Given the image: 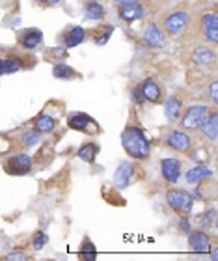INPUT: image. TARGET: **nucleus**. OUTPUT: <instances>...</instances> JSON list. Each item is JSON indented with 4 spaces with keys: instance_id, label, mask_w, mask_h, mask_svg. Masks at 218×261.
<instances>
[{
    "instance_id": "obj_31",
    "label": "nucleus",
    "mask_w": 218,
    "mask_h": 261,
    "mask_svg": "<svg viewBox=\"0 0 218 261\" xmlns=\"http://www.w3.org/2000/svg\"><path fill=\"white\" fill-rule=\"evenodd\" d=\"M179 229H181V231H185V233H188V231H190V220L186 218V215H181V218H179Z\"/></svg>"
},
{
    "instance_id": "obj_15",
    "label": "nucleus",
    "mask_w": 218,
    "mask_h": 261,
    "mask_svg": "<svg viewBox=\"0 0 218 261\" xmlns=\"http://www.w3.org/2000/svg\"><path fill=\"white\" fill-rule=\"evenodd\" d=\"M118 13H120L121 21L134 22V21H138V19H142V17L146 15V10H144L142 4H120Z\"/></svg>"
},
{
    "instance_id": "obj_11",
    "label": "nucleus",
    "mask_w": 218,
    "mask_h": 261,
    "mask_svg": "<svg viewBox=\"0 0 218 261\" xmlns=\"http://www.w3.org/2000/svg\"><path fill=\"white\" fill-rule=\"evenodd\" d=\"M188 246L198 254H207L211 248V239L203 229H194L188 231Z\"/></svg>"
},
{
    "instance_id": "obj_26",
    "label": "nucleus",
    "mask_w": 218,
    "mask_h": 261,
    "mask_svg": "<svg viewBox=\"0 0 218 261\" xmlns=\"http://www.w3.org/2000/svg\"><path fill=\"white\" fill-rule=\"evenodd\" d=\"M112 32H114V27H110V24H106V27L99 28V32L93 36V41H95V45H99V47H103V45L108 43L110 36H112Z\"/></svg>"
},
{
    "instance_id": "obj_9",
    "label": "nucleus",
    "mask_w": 218,
    "mask_h": 261,
    "mask_svg": "<svg viewBox=\"0 0 218 261\" xmlns=\"http://www.w3.org/2000/svg\"><path fill=\"white\" fill-rule=\"evenodd\" d=\"M200 27H202V36H203V38L207 39V41H211L213 45H216L218 43V19H216V13H214V11L203 13Z\"/></svg>"
},
{
    "instance_id": "obj_33",
    "label": "nucleus",
    "mask_w": 218,
    "mask_h": 261,
    "mask_svg": "<svg viewBox=\"0 0 218 261\" xmlns=\"http://www.w3.org/2000/svg\"><path fill=\"white\" fill-rule=\"evenodd\" d=\"M131 97H132V101H134L137 105H140L144 101V99H142V93H140V90H138V88H134V90H132Z\"/></svg>"
},
{
    "instance_id": "obj_20",
    "label": "nucleus",
    "mask_w": 218,
    "mask_h": 261,
    "mask_svg": "<svg viewBox=\"0 0 218 261\" xmlns=\"http://www.w3.org/2000/svg\"><path fill=\"white\" fill-rule=\"evenodd\" d=\"M202 130H203V135H205V138H209L211 142H216V136H218V114H216V110H213V112H209L207 114L205 121L202 123Z\"/></svg>"
},
{
    "instance_id": "obj_23",
    "label": "nucleus",
    "mask_w": 218,
    "mask_h": 261,
    "mask_svg": "<svg viewBox=\"0 0 218 261\" xmlns=\"http://www.w3.org/2000/svg\"><path fill=\"white\" fill-rule=\"evenodd\" d=\"M54 127H56V120L49 114H39L34 120V129L38 130V133H50Z\"/></svg>"
},
{
    "instance_id": "obj_22",
    "label": "nucleus",
    "mask_w": 218,
    "mask_h": 261,
    "mask_svg": "<svg viewBox=\"0 0 218 261\" xmlns=\"http://www.w3.org/2000/svg\"><path fill=\"white\" fill-rule=\"evenodd\" d=\"M97 153H99V146L97 144H93V142H88L84 146H80V149L76 151L78 159H82L84 163H95V159H97Z\"/></svg>"
},
{
    "instance_id": "obj_25",
    "label": "nucleus",
    "mask_w": 218,
    "mask_h": 261,
    "mask_svg": "<svg viewBox=\"0 0 218 261\" xmlns=\"http://www.w3.org/2000/svg\"><path fill=\"white\" fill-rule=\"evenodd\" d=\"M52 75L56 76V79H64V81H71V79H75V69L73 67H69V65L66 64H56L54 67H52Z\"/></svg>"
},
{
    "instance_id": "obj_30",
    "label": "nucleus",
    "mask_w": 218,
    "mask_h": 261,
    "mask_svg": "<svg viewBox=\"0 0 218 261\" xmlns=\"http://www.w3.org/2000/svg\"><path fill=\"white\" fill-rule=\"evenodd\" d=\"M6 259L8 261H28L30 259V256H28L26 252H10L8 256H6Z\"/></svg>"
},
{
    "instance_id": "obj_12",
    "label": "nucleus",
    "mask_w": 218,
    "mask_h": 261,
    "mask_svg": "<svg viewBox=\"0 0 218 261\" xmlns=\"http://www.w3.org/2000/svg\"><path fill=\"white\" fill-rule=\"evenodd\" d=\"M138 90H140V93H142L144 101H149V103H160V99H162V90H160V86H158L153 79H144L142 84L138 86Z\"/></svg>"
},
{
    "instance_id": "obj_28",
    "label": "nucleus",
    "mask_w": 218,
    "mask_h": 261,
    "mask_svg": "<svg viewBox=\"0 0 218 261\" xmlns=\"http://www.w3.org/2000/svg\"><path fill=\"white\" fill-rule=\"evenodd\" d=\"M47 243H49V235H47V233H43V231H38V233L34 235V239H32L34 250H41V248H45V246H47Z\"/></svg>"
},
{
    "instance_id": "obj_6",
    "label": "nucleus",
    "mask_w": 218,
    "mask_h": 261,
    "mask_svg": "<svg viewBox=\"0 0 218 261\" xmlns=\"http://www.w3.org/2000/svg\"><path fill=\"white\" fill-rule=\"evenodd\" d=\"M144 41H146V45L151 47V49H164V47L168 45L166 32L158 27L157 22H149V24L144 28Z\"/></svg>"
},
{
    "instance_id": "obj_32",
    "label": "nucleus",
    "mask_w": 218,
    "mask_h": 261,
    "mask_svg": "<svg viewBox=\"0 0 218 261\" xmlns=\"http://www.w3.org/2000/svg\"><path fill=\"white\" fill-rule=\"evenodd\" d=\"M216 90H218V84H216V82H213V84H211V88H209V95H211V101H213V105L218 103Z\"/></svg>"
},
{
    "instance_id": "obj_17",
    "label": "nucleus",
    "mask_w": 218,
    "mask_h": 261,
    "mask_svg": "<svg viewBox=\"0 0 218 261\" xmlns=\"http://www.w3.org/2000/svg\"><path fill=\"white\" fill-rule=\"evenodd\" d=\"M181 112H183V101L177 95H170L166 101H164V114L168 118V121L179 120Z\"/></svg>"
},
{
    "instance_id": "obj_1",
    "label": "nucleus",
    "mask_w": 218,
    "mask_h": 261,
    "mask_svg": "<svg viewBox=\"0 0 218 261\" xmlns=\"http://www.w3.org/2000/svg\"><path fill=\"white\" fill-rule=\"evenodd\" d=\"M121 146L127 155L134 161H144L151 155V144L144 135V130L137 125H129L121 133Z\"/></svg>"
},
{
    "instance_id": "obj_8",
    "label": "nucleus",
    "mask_w": 218,
    "mask_h": 261,
    "mask_svg": "<svg viewBox=\"0 0 218 261\" xmlns=\"http://www.w3.org/2000/svg\"><path fill=\"white\" fill-rule=\"evenodd\" d=\"M181 168H183V164L179 159L166 157L160 161V174L166 183H177L181 177Z\"/></svg>"
},
{
    "instance_id": "obj_34",
    "label": "nucleus",
    "mask_w": 218,
    "mask_h": 261,
    "mask_svg": "<svg viewBox=\"0 0 218 261\" xmlns=\"http://www.w3.org/2000/svg\"><path fill=\"white\" fill-rule=\"evenodd\" d=\"M39 6H47V8H52V6H58L62 0H36Z\"/></svg>"
},
{
    "instance_id": "obj_14",
    "label": "nucleus",
    "mask_w": 218,
    "mask_h": 261,
    "mask_svg": "<svg viewBox=\"0 0 218 261\" xmlns=\"http://www.w3.org/2000/svg\"><path fill=\"white\" fill-rule=\"evenodd\" d=\"M132 174H134V166H132V163H129V161L121 163L114 172V185L118 187L120 191L127 189L132 179Z\"/></svg>"
},
{
    "instance_id": "obj_13",
    "label": "nucleus",
    "mask_w": 218,
    "mask_h": 261,
    "mask_svg": "<svg viewBox=\"0 0 218 261\" xmlns=\"http://www.w3.org/2000/svg\"><path fill=\"white\" fill-rule=\"evenodd\" d=\"M192 64L198 65V67H209L213 65L214 60H216V55L211 47H205V45H200L196 49L192 50Z\"/></svg>"
},
{
    "instance_id": "obj_3",
    "label": "nucleus",
    "mask_w": 218,
    "mask_h": 261,
    "mask_svg": "<svg viewBox=\"0 0 218 261\" xmlns=\"http://www.w3.org/2000/svg\"><path fill=\"white\" fill-rule=\"evenodd\" d=\"M209 114V107L207 105H192L185 110V114L181 118V127L183 129H200L202 123L205 121Z\"/></svg>"
},
{
    "instance_id": "obj_19",
    "label": "nucleus",
    "mask_w": 218,
    "mask_h": 261,
    "mask_svg": "<svg viewBox=\"0 0 218 261\" xmlns=\"http://www.w3.org/2000/svg\"><path fill=\"white\" fill-rule=\"evenodd\" d=\"M84 39H86V30H84L82 27H73L64 34V45H66L67 49L78 47Z\"/></svg>"
},
{
    "instance_id": "obj_10",
    "label": "nucleus",
    "mask_w": 218,
    "mask_h": 261,
    "mask_svg": "<svg viewBox=\"0 0 218 261\" xmlns=\"http://www.w3.org/2000/svg\"><path fill=\"white\" fill-rule=\"evenodd\" d=\"M166 144H168V147L175 149V151L186 153L192 147V138L186 135L183 129H174V130H170L168 133Z\"/></svg>"
},
{
    "instance_id": "obj_7",
    "label": "nucleus",
    "mask_w": 218,
    "mask_h": 261,
    "mask_svg": "<svg viewBox=\"0 0 218 261\" xmlns=\"http://www.w3.org/2000/svg\"><path fill=\"white\" fill-rule=\"evenodd\" d=\"M67 125L75 130H82V133H90V135H97L99 125L95 123L93 118H90L84 112H78V114H71L69 120H67Z\"/></svg>"
},
{
    "instance_id": "obj_2",
    "label": "nucleus",
    "mask_w": 218,
    "mask_h": 261,
    "mask_svg": "<svg viewBox=\"0 0 218 261\" xmlns=\"http://www.w3.org/2000/svg\"><path fill=\"white\" fill-rule=\"evenodd\" d=\"M166 203L179 215H190L194 198L190 192L181 191V189H170V191H166Z\"/></svg>"
},
{
    "instance_id": "obj_24",
    "label": "nucleus",
    "mask_w": 218,
    "mask_h": 261,
    "mask_svg": "<svg viewBox=\"0 0 218 261\" xmlns=\"http://www.w3.org/2000/svg\"><path fill=\"white\" fill-rule=\"evenodd\" d=\"M21 67L22 65H21V62H19V58H0V76L17 73Z\"/></svg>"
},
{
    "instance_id": "obj_5",
    "label": "nucleus",
    "mask_w": 218,
    "mask_h": 261,
    "mask_svg": "<svg viewBox=\"0 0 218 261\" xmlns=\"http://www.w3.org/2000/svg\"><path fill=\"white\" fill-rule=\"evenodd\" d=\"M6 174L11 175H24L32 170V157L26 155V153H19V155H13L6 161L4 164Z\"/></svg>"
},
{
    "instance_id": "obj_35",
    "label": "nucleus",
    "mask_w": 218,
    "mask_h": 261,
    "mask_svg": "<svg viewBox=\"0 0 218 261\" xmlns=\"http://www.w3.org/2000/svg\"><path fill=\"white\" fill-rule=\"evenodd\" d=\"M84 250H88V252H95V246L90 243V241H84L82 243V246H80V252H84Z\"/></svg>"
},
{
    "instance_id": "obj_37",
    "label": "nucleus",
    "mask_w": 218,
    "mask_h": 261,
    "mask_svg": "<svg viewBox=\"0 0 218 261\" xmlns=\"http://www.w3.org/2000/svg\"><path fill=\"white\" fill-rule=\"evenodd\" d=\"M209 252H211V259L216 261V259H218V256H216V254H218L216 248H209Z\"/></svg>"
},
{
    "instance_id": "obj_21",
    "label": "nucleus",
    "mask_w": 218,
    "mask_h": 261,
    "mask_svg": "<svg viewBox=\"0 0 218 261\" xmlns=\"http://www.w3.org/2000/svg\"><path fill=\"white\" fill-rule=\"evenodd\" d=\"M84 15L90 19V21H101L104 17V6L97 0H88L84 4Z\"/></svg>"
},
{
    "instance_id": "obj_36",
    "label": "nucleus",
    "mask_w": 218,
    "mask_h": 261,
    "mask_svg": "<svg viewBox=\"0 0 218 261\" xmlns=\"http://www.w3.org/2000/svg\"><path fill=\"white\" fill-rule=\"evenodd\" d=\"M118 4H142V0H114Z\"/></svg>"
},
{
    "instance_id": "obj_27",
    "label": "nucleus",
    "mask_w": 218,
    "mask_h": 261,
    "mask_svg": "<svg viewBox=\"0 0 218 261\" xmlns=\"http://www.w3.org/2000/svg\"><path fill=\"white\" fill-rule=\"evenodd\" d=\"M21 142L24 144V146H36V144L39 142V133L36 129H34V130H26V133H22Z\"/></svg>"
},
{
    "instance_id": "obj_4",
    "label": "nucleus",
    "mask_w": 218,
    "mask_h": 261,
    "mask_svg": "<svg viewBox=\"0 0 218 261\" xmlns=\"http://www.w3.org/2000/svg\"><path fill=\"white\" fill-rule=\"evenodd\" d=\"M188 19H190L188 11L185 10L172 11V13H168V15L164 17V32L170 34V36H177V34H181L186 28Z\"/></svg>"
},
{
    "instance_id": "obj_16",
    "label": "nucleus",
    "mask_w": 218,
    "mask_h": 261,
    "mask_svg": "<svg viewBox=\"0 0 218 261\" xmlns=\"http://www.w3.org/2000/svg\"><path fill=\"white\" fill-rule=\"evenodd\" d=\"M211 175H213V172H211L205 164H198V166H194V168H190L186 172L185 179H186V185L198 187L205 177H211Z\"/></svg>"
},
{
    "instance_id": "obj_29",
    "label": "nucleus",
    "mask_w": 218,
    "mask_h": 261,
    "mask_svg": "<svg viewBox=\"0 0 218 261\" xmlns=\"http://www.w3.org/2000/svg\"><path fill=\"white\" fill-rule=\"evenodd\" d=\"M214 217H216V211H214V209H207V213H203V217H202V226H203V228L213 226Z\"/></svg>"
},
{
    "instance_id": "obj_18",
    "label": "nucleus",
    "mask_w": 218,
    "mask_h": 261,
    "mask_svg": "<svg viewBox=\"0 0 218 261\" xmlns=\"http://www.w3.org/2000/svg\"><path fill=\"white\" fill-rule=\"evenodd\" d=\"M41 41H43V34H41V30H38V28H30V30H26V32L22 34L21 47L26 50H34L38 45H41Z\"/></svg>"
}]
</instances>
